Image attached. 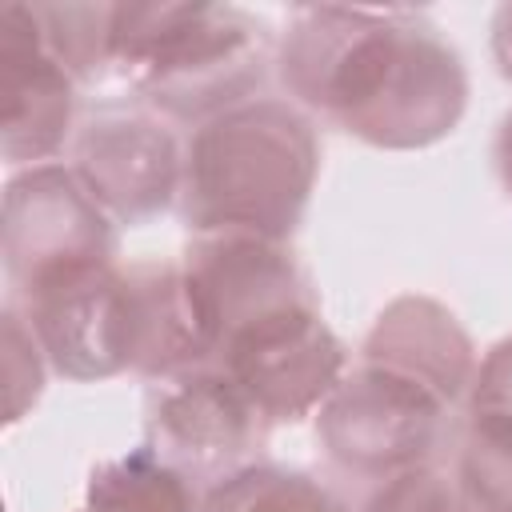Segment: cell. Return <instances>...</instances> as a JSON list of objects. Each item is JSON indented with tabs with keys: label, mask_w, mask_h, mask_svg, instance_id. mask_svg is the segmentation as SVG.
Returning a JSON list of instances; mask_svg holds the SVG:
<instances>
[{
	"label": "cell",
	"mask_w": 512,
	"mask_h": 512,
	"mask_svg": "<svg viewBox=\"0 0 512 512\" xmlns=\"http://www.w3.org/2000/svg\"><path fill=\"white\" fill-rule=\"evenodd\" d=\"M68 168L116 224H144L180 204L184 144L156 112L104 108L76 128Z\"/></svg>",
	"instance_id": "cell-8"
},
{
	"label": "cell",
	"mask_w": 512,
	"mask_h": 512,
	"mask_svg": "<svg viewBox=\"0 0 512 512\" xmlns=\"http://www.w3.org/2000/svg\"><path fill=\"white\" fill-rule=\"evenodd\" d=\"M276 36L236 4H120L112 80L156 116L204 124L264 96Z\"/></svg>",
	"instance_id": "cell-3"
},
{
	"label": "cell",
	"mask_w": 512,
	"mask_h": 512,
	"mask_svg": "<svg viewBox=\"0 0 512 512\" xmlns=\"http://www.w3.org/2000/svg\"><path fill=\"white\" fill-rule=\"evenodd\" d=\"M492 160H496V176L504 184V192L512 196V112L500 120L496 128V144H492Z\"/></svg>",
	"instance_id": "cell-21"
},
{
	"label": "cell",
	"mask_w": 512,
	"mask_h": 512,
	"mask_svg": "<svg viewBox=\"0 0 512 512\" xmlns=\"http://www.w3.org/2000/svg\"><path fill=\"white\" fill-rule=\"evenodd\" d=\"M76 76L48 48L32 4L0 8V156L12 172L56 164L76 136Z\"/></svg>",
	"instance_id": "cell-10"
},
{
	"label": "cell",
	"mask_w": 512,
	"mask_h": 512,
	"mask_svg": "<svg viewBox=\"0 0 512 512\" xmlns=\"http://www.w3.org/2000/svg\"><path fill=\"white\" fill-rule=\"evenodd\" d=\"M268 420L220 364H200L148 384L144 444L200 488L256 464Z\"/></svg>",
	"instance_id": "cell-7"
},
{
	"label": "cell",
	"mask_w": 512,
	"mask_h": 512,
	"mask_svg": "<svg viewBox=\"0 0 512 512\" xmlns=\"http://www.w3.org/2000/svg\"><path fill=\"white\" fill-rule=\"evenodd\" d=\"M52 364L16 304L4 308V424H20L44 396Z\"/></svg>",
	"instance_id": "cell-17"
},
{
	"label": "cell",
	"mask_w": 512,
	"mask_h": 512,
	"mask_svg": "<svg viewBox=\"0 0 512 512\" xmlns=\"http://www.w3.org/2000/svg\"><path fill=\"white\" fill-rule=\"evenodd\" d=\"M136 308V376L164 380L216 356L208 308L180 260H140L124 268Z\"/></svg>",
	"instance_id": "cell-12"
},
{
	"label": "cell",
	"mask_w": 512,
	"mask_h": 512,
	"mask_svg": "<svg viewBox=\"0 0 512 512\" xmlns=\"http://www.w3.org/2000/svg\"><path fill=\"white\" fill-rule=\"evenodd\" d=\"M448 412L452 408L428 388L356 360L312 420L332 464L384 480L432 460Z\"/></svg>",
	"instance_id": "cell-6"
},
{
	"label": "cell",
	"mask_w": 512,
	"mask_h": 512,
	"mask_svg": "<svg viewBox=\"0 0 512 512\" xmlns=\"http://www.w3.org/2000/svg\"><path fill=\"white\" fill-rule=\"evenodd\" d=\"M456 512H480V508H472V504H460V508H456Z\"/></svg>",
	"instance_id": "cell-22"
},
{
	"label": "cell",
	"mask_w": 512,
	"mask_h": 512,
	"mask_svg": "<svg viewBox=\"0 0 512 512\" xmlns=\"http://www.w3.org/2000/svg\"><path fill=\"white\" fill-rule=\"evenodd\" d=\"M464 404H468V412L512 420V336H500L488 352H480V364H476Z\"/></svg>",
	"instance_id": "cell-19"
},
{
	"label": "cell",
	"mask_w": 512,
	"mask_h": 512,
	"mask_svg": "<svg viewBox=\"0 0 512 512\" xmlns=\"http://www.w3.org/2000/svg\"><path fill=\"white\" fill-rule=\"evenodd\" d=\"M464 504L460 484L432 464H416L376 480L360 512H456Z\"/></svg>",
	"instance_id": "cell-18"
},
{
	"label": "cell",
	"mask_w": 512,
	"mask_h": 512,
	"mask_svg": "<svg viewBox=\"0 0 512 512\" xmlns=\"http://www.w3.org/2000/svg\"><path fill=\"white\" fill-rule=\"evenodd\" d=\"M200 512H352V508L316 476L256 460L204 488Z\"/></svg>",
	"instance_id": "cell-14"
},
{
	"label": "cell",
	"mask_w": 512,
	"mask_h": 512,
	"mask_svg": "<svg viewBox=\"0 0 512 512\" xmlns=\"http://www.w3.org/2000/svg\"><path fill=\"white\" fill-rule=\"evenodd\" d=\"M268 424H296L316 416L344 380L348 348L328 328L316 296L288 300L240 320L216 344V360Z\"/></svg>",
	"instance_id": "cell-5"
},
{
	"label": "cell",
	"mask_w": 512,
	"mask_h": 512,
	"mask_svg": "<svg viewBox=\"0 0 512 512\" xmlns=\"http://www.w3.org/2000/svg\"><path fill=\"white\" fill-rule=\"evenodd\" d=\"M320 176V136L288 96H256L196 124L184 140L180 216L192 236L288 244Z\"/></svg>",
	"instance_id": "cell-2"
},
{
	"label": "cell",
	"mask_w": 512,
	"mask_h": 512,
	"mask_svg": "<svg viewBox=\"0 0 512 512\" xmlns=\"http://www.w3.org/2000/svg\"><path fill=\"white\" fill-rule=\"evenodd\" d=\"M488 44H492V60L500 68V76L512 84V4H500L492 12V28H488Z\"/></svg>",
	"instance_id": "cell-20"
},
{
	"label": "cell",
	"mask_w": 512,
	"mask_h": 512,
	"mask_svg": "<svg viewBox=\"0 0 512 512\" xmlns=\"http://www.w3.org/2000/svg\"><path fill=\"white\" fill-rule=\"evenodd\" d=\"M80 512H88V508H80Z\"/></svg>",
	"instance_id": "cell-23"
},
{
	"label": "cell",
	"mask_w": 512,
	"mask_h": 512,
	"mask_svg": "<svg viewBox=\"0 0 512 512\" xmlns=\"http://www.w3.org/2000/svg\"><path fill=\"white\" fill-rule=\"evenodd\" d=\"M16 308L56 376L72 384L136 376V308L120 264L52 284Z\"/></svg>",
	"instance_id": "cell-9"
},
{
	"label": "cell",
	"mask_w": 512,
	"mask_h": 512,
	"mask_svg": "<svg viewBox=\"0 0 512 512\" xmlns=\"http://www.w3.org/2000/svg\"><path fill=\"white\" fill-rule=\"evenodd\" d=\"M360 360L396 372L456 408L460 400H468L480 352L448 304L424 292H400L376 312L372 328L364 332Z\"/></svg>",
	"instance_id": "cell-11"
},
{
	"label": "cell",
	"mask_w": 512,
	"mask_h": 512,
	"mask_svg": "<svg viewBox=\"0 0 512 512\" xmlns=\"http://www.w3.org/2000/svg\"><path fill=\"white\" fill-rule=\"evenodd\" d=\"M88 512H200L204 488L148 444L100 460L84 484Z\"/></svg>",
	"instance_id": "cell-13"
},
{
	"label": "cell",
	"mask_w": 512,
	"mask_h": 512,
	"mask_svg": "<svg viewBox=\"0 0 512 512\" xmlns=\"http://www.w3.org/2000/svg\"><path fill=\"white\" fill-rule=\"evenodd\" d=\"M32 8L48 48L76 76L80 88L112 80L120 4H32Z\"/></svg>",
	"instance_id": "cell-15"
},
{
	"label": "cell",
	"mask_w": 512,
	"mask_h": 512,
	"mask_svg": "<svg viewBox=\"0 0 512 512\" xmlns=\"http://www.w3.org/2000/svg\"><path fill=\"white\" fill-rule=\"evenodd\" d=\"M284 96L380 152L448 140L468 112L456 44L416 8L304 4L276 36Z\"/></svg>",
	"instance_id": "cell-1"
},
{
	"label": "cell",
	"mask_w": 512,
	"mask_h": 512,
	"mask_svg": "<svg viewBox=\"0 0 512 512\" xmlns=\"http://www.w3.org/2000/svg\"><path fill=\"white\" fill-rule=\"evenodd\" d=\"M4 276L16 304L116 264V220L88 196L68 160L8 172L0 220Z\"/></svg>",
	"instance_id": "cell-4"
},
{
	"label": "cell",
	"mask_w": 512,
	"mask_h": 512,
	"mask_svg": "<svg viewBox=\"0 0 512 512\" xmlns=\"http://www.w3.org/2000/svg\"><path fill=\"white\" fill-rule=\"evenodd\" d=\"M456 484L464 504L480 512H512V420L468 412Z\"/></svg>",
	"instance_id": "cell-16"
}]
</instances>
